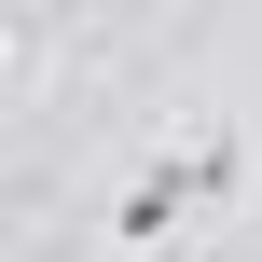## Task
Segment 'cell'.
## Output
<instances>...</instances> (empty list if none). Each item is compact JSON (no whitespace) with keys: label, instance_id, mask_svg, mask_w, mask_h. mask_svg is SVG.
<instances>
[{"label":"cell","instance_id":"cell-2","mask_svg":"<svg viewBox=\"0 0 262 262\" xmlns=\"http://www.w3.org/2000/svg\"><path fill=\"white\" fill-rule=\"evenodd\" d=\"M166 152H180V180H193V207H207V221L249 193V138H235V124H180Z\"/></svg>","mask_w":262,"mask_h":262},{"label":"cell","instance_id":"cell-1","mask_svg":"<svg viewBox=\"0 0 262 262\" xmlns=\"http://www.w3.org/2000/svg\"><path fill=\"white\" fill-rule=\"evenodd\" d=\"M180 221H193V180H180V152L152 138V152L124 166V193H111V249L124 262H180Z\"/></svg>","mask_w":262,"mask_h":262}]
</instances>
